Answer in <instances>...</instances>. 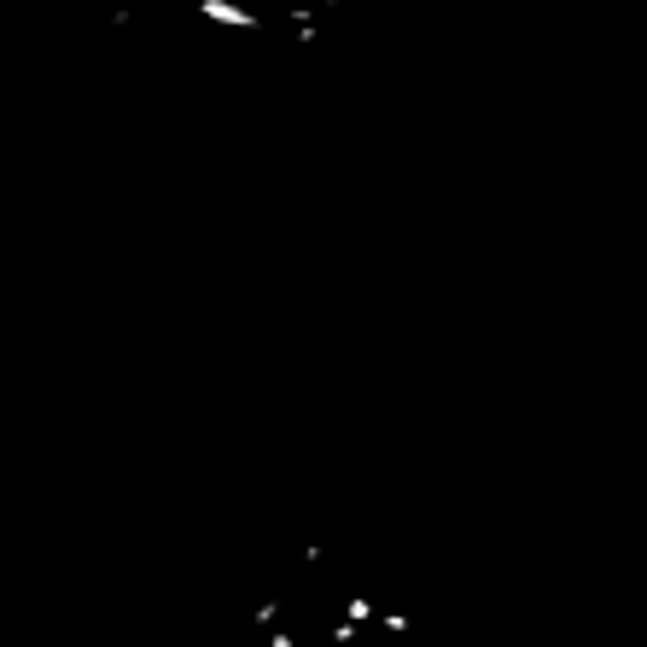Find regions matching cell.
<instances>
[{
  "instance_id": "obj_2",
  "label": "cell",
  "mask_w": 647,
  "mask_h": 647,
  "mask_svg": "<svg viewBox=\"0 0 647 647\" xmlns=\"http://www.w3.org/2000/svg\"><path fill=\"white\" fill-rule=\"evenodd\" d=\"M274 647H298V642H292V636H274Z\"/></svg>"
},
{
  "instance_id": "obj_1",
  "label": "cell",
  "mask_w": 647,
  "mask_h": 647,
  "mask_svg": "<svg viewBox=\"0 0 647 647\" xmlns=\"http://www.w3.org/2000/svg\"><path fill=\"white\" fill-rule=\"evenodd\" d=\"M205 18H216V24H239V30H251V24H257L251 12H239V6H228V0H205Z\"/></svg>"
}]
</instances>
